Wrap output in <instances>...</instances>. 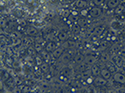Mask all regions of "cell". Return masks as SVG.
Returning <instances> with one entry per match:
<instances>
[{
	"mask_svg": "<svg viewBox=\"0 0 125 93\" xmlns=\"http://www.w3.org/2000/svg\"><path fill=\"white\" fill-rule=\"evenodd\" d=\"M102 9H100L99 7H97V6H95V7L92 8L91 9L88 11V14L90 15V17L92 18H98L99 17V16H101L102 14Z\"/></svg>",
	"mask_w": 125,
	"mask_h": 93,
	"instance_id": "1",
	"label": "cell"
},
{
	"mask_svg": "<svg viewBox=\"0 0 125 93\" xmlns=\"http://www.w3.org/2000/svg\"><path fill=\"white\" fill-rule=\"evenodd\" d=\"M114 80L120 84H125V75L121 72H115L114 74Z\"/></svg>",
	"mask_w": 125,
	"mask_h": 93,
	"instance_id": "2",
	"label": "cell"
},
{
	"mask_svg": "<svg viewBox=\"0 0 125 93\" xmlns=\"http://www.w3.org/2000/svg\"><path fill=\"white\" fill-rule=\"evenodd\" d=\"M94 84L96 86H104L107 84V80L102 76H96L94 79Z\"/></svg>",
	"mask_w": 125,
	"mask_h": 93,
	"instance_id": "3",
	"label": "cell"
},
{
	"mask_svg": "<svg viewBox=\"0 0 125 93\" xmlns=\"http://www.w3.org/2000/svg\"><path fill=\"white\" fill-rule=\"evenodd\" d=\"M121 3L119 0H109L107 2V6L110 9H115L118 5Z\"/></svg>",
	"mask_w": 125,
	"mask_h": 93,
	"instance_id": "4",
	"label": "cell"
},
{
	"mask_svg": "<svg viewBox=\"0 0 125 93\" xmlns=\"http://www.w3.org/2000/svg\"><path fill=\"white\" fill-rule=\"evenodd\" d=\"M104 29H105V26L104 25H99L98 27H96L94 28V32H93V34L95 36H100L101 34L104 33Z\"/></svg>",
	"mask_w": 125,
	"mask_h": 93,
	"instance_id": "5",
	"label": "cell"
},
{
	"mask_svg": "<svg viewBox=\"0 0 125 93\" xmlns=\"http://www.w3.org/2000/svg\"><path fill=\"white\" fill-rule=\"evenodd\" d=\"M100 75H101V76L104 77V79L108 80L111 77V72L108 68H104V69H102L101 72H100Z\"/></svg>",
	"mask_w": 125,
	"mask_h": 93,
	"instance_id": "6",
	"label": "cell"
},
{
	"mask_svg": "<svg viewBox=\"0 0 125 93\" xmlns=\"http://www.w3.org/2000/svg\"><path fill=\"white\" fill-rule=\"evenodd\" d=\"M63 49L61 47H58V48H56L55 50L53 52V53H52V56H53L54 58H56V59H59V57L62 56V54L63 53Z\"/></svg>",
	"mask_w": 125,
	"mask_h": 93,
	"instance_id": "7",
	"label": "cell"
},
{
	"mask_svg": "<svg viewBox=\"0 0 125 93\" xmlns=\"http://www.w3.org/2000/svg\"><path fill=\"white\" fill-rule=\"evenodd\" d=\"M88 65L85 62H82V63H78L77 66H76V69L78 72H85L86 70H88Z\"/></svg>",
	"mask_w": 125,
	"mask_h": 93,
	"instance_id": "8",
	"label": "cell"
},
{
	"mask_svg": "<svg viewBox=\"0 0 125 93\" xmlns=\"http://www.w3.org/2000/svg\"><path fill=\"white\" fill-rule=\"evenodd\" d=\"M84 62H85L88 66H89V65L93 66V65H94V63H95L96 59H95V57H94V56L88 55V56H85V60H84Z\"/></svg>",
	"mask_w": 125,
	"mask_h": 93,
	"instance_id": "9",
	"label": "cell"
},
{
	"mask_svg": "<svg viewBox=\"0 0 125 93\" xmlns=\"http://www.w3.org/2000/svg\"><path fill=\"white\" fill-rule=\"evenodd\" d=\"M56 49V45L53 42H48L47 44H46V46H45V50L47 51L48 52H53L54 50Z\"/></svg>",
	"mask_w": 125,
	"mask_h": 93,
	"instance_id": "10",
	"label": "cell"
},
{
	"mask_svg": "<svg viewBox=\"0 0 125 93\" xmlns=\"http://www.w3.org/2000/svg\"><path fill=\"white\" fill-rule=\"evenodd\" d=\"M73 60L75 61V62L78 64L82 63V62H83L84 60H85V56L81 53H77V54H75V56H74Z\"/></svg>",
	"mask_w": 125,
	"mask_h": 93,
	"instance_id": "11",
	"label": "cell"
},
{
	"mask_svg": "<svg viewBox=\"0 0 125 93\" xmlns=\"http://www.w3.org/2000/svg\"><path fill=\"white\" fill-rule=\"evenodd\" d=\"M100 72H101V70H100V68H99V66H98L95 65V64L92 66L91 72H92V74L95 76V77H96V76H98V75L100 74Z\"/></svg>",
	"mask_w": 125,
	"mask_h": 93,
	"instance_id": "12",
	"label": "cell"
},
{
	"mask_svg": "<svg viewBox=\"0 0 125 93\" xmlns=\"http://www.w3.org/2000/svg\"><path fill=\"white\" fill-rule=\"evenodd\" d=\"M27 34L29 36H31V37H34V36L38 35V30L36 29L35 28H29L27 29Z\"/></svg>",
	"mask_w": 125,
	"mask_h": 93,
	"instance_id": "13",
	"label": "cell"
},
{
	"mask_svg": "<svg viewBox=\"0 0 125 93\" xmlns=\"http://www.w3.org/2000/svg\"><path fill=\"white\" fill-rule=\"evenodd\" d=\"M68 38V34L66 32H61V33H58V39L62 42L67 41Z\"/></svg>",
	"mask_w": 125,
	"mask_h": 93,
	"instance_id": "14",
	"label": "cell"
},
{
	"mask_svg": "<svg viewBox=\"0 0 125 93\" xmlns=\"http://www.w3.org/2000/svg\"><path fill=\"white\" fill-rule=\"evenodd\" d=\"M124 5L122 4V3H121L120 4L114 9V13H115L116 15H120V14L124 12Z\"/></svg>",
	"mask_w": 125,
	"mask_h": 93,
	"instance_id": "15",
	"label": "cell"
},
{
	"mask_svg": "<svg viewBox=\"0 0 125 93\" xmlns=\"http://www.w3.org/2000/svg\"><path fill=\"white\" fill-rule=\"evenodd\" d=\"M75 6L78 9H83V8H85L87 6V2L86 1H82V0H78V1L75 2Z\"/></svg>",
	"mask_w": 125,
	"mask_h": 93,
	"instance_id": "16",
	"label": "cell"
},
{
	"mask_svg": "<svg viewBox=\"0 0 125 93\" xmlns=\"http://www.w3.org/2000/svg\"><path fill=\"white\" fill-rule=\"evenodd\" d=\"M59 59L62 62H68V61L70 60V54L68 52H63L62 54V56L59 57Z\"/></svg>",
	"mask_w": 125,
	"mask_h": 93,
	"instance_id": "17",
	"label": "cell"
},
{
	"mask_svg": "<svg viewBox=\"0 0 125 93\" xmlns=\"http://www.w3.org/2000/svg\"><path fill=\"white\" fill-rule=\"evenodd\" d=\"M9 78H10V75L8 73V72L3 71V72H2V79L4 81V82H7Z\"/></svg>",
	"mask_w": 125,
	"mask_h": 93,
	"instance_id": "18",
	"label": "cell"
},
{
	"mask_svg": "<svg viewBox=\"0 0 125 93\" xmlns=\"http://www.w3.org/2000/svg\"><path fill=\"white\" fill-rule=\"evenodd\" d=\"M40 69L44 73H47V72L49 71V67H48V65L47 63H43L41 66H40Z\"/></svg>",
	"mask_w": 125,
	"mask_h": 93,
	"instance_id": "19",
	"label": "cell"
},
{
	"mask_svg": "<svg viewBox=\"0 0 125 93\" xmlns=\"http://www.w3.org/2000/svg\"><path fill=\"white\" fill-rule=\"evenodd\" d=\"M120 62H121V59L118 56H114L112 57V63L118 65V64H120Z\"/></svg>",
	"mask_w": 125,
	"mask_h": 93,
	"instance_id": "20",
	"label": "cell"
},
{
	"mask_svg": "<svg viewBox=\"0 0 125 93\" xmlns=\"http://www.w3.org/2000/svg\"><path fill=\"white\" fill-rule=\"evenodd\" d=\"M13 14H14V16H16L17 18H22L23 16V13L20 9H17V10H15V11H13Z\"/></svg>",
	"mask_w": 125,
	"mask_h": 93,
	"instance_id": "21",
	"label": "cell"
},
{
	"mask_svg": "<svg viewBox=\"0 0 125 93\" xmlns=\"http://www.w3.org/2000/svg\"><path fill=\"white\" fill-rule=\"evenodd\" d=\"M91 74H92L91 70H86L85 72H82V76H83V77H85L86 79H87V78H88V77H89V76H91Z\"/></svg>",
	"mask_w": 125,
	"mask_h": 93,
	"instance_id": "22",
	"label": "cell"
},
{
	"mask_svg": "<svg viewBox=\"0 0 125 93\" xmlns=\"http://www.w3.org/2000/svg\"><path fill=\"white\" fill-rule=\"evenodd\" d=\"M21 92L23 93H28L29 92V86H27V85H25V86H23V87H21Z\"/></svg>",
	"mask_w": 125,
	"mask_h": 93,
	"instance_id": "23",
	"label": "cell"
},
{
	"mask_svg": "<svg viewBox=\"0 0 125 93\" xmlns=\"http://www.w3.org/2000/svg\"><path fill=\"white\" fill-rule=\"evenodd\" d=\"M21 43V40L19 39V38H17V39H14L13 41V44L14 46H18V45H19V44Z\"/></svg>",
	"mask_w": 125,
	"mask_h": 93,
	"instance_id": "24",
	"label": "cell"
},
{
	"mask_svg": "<svg viewBox=\"0 0 125 93\" xmlns=\"http://www.w3.org/2000/svg\"><path fill=\"white\" fill-rule=\"evenodd\" d=\"M108 70L110 72H115V68H114V66L113 64H108Z\"/></svg>",
	"mask_w": 125,
	"mask_h": 93,
	"instance_id": "25",
	"label": "cell"
},
{
	"mask_svg": "<svg viewBox=\"0 0 125 93\" xmlns=\"http://www.w3.org/2000/svg\"><path fill=\"white\" fill-rule=\"evenodd\" d=\"M86 82L88 84H92L94 83V78H92V76H89L86 79Z\"/></svg>",
	"mask_w": 125,
	"mask_h": 93,
	"instance_id": "26",
	"label": "cell"
},
{
	"mask_svg": "<svg viewBox=\"0 0 125 93\" xmlns=\"http://www.w3.org/2000/svg\"><path fill=\"white\" fill-rule=\"evenodd\" d=\"M80 13H81L83 16H86L87 14H88V10H86V9H83L82 11L80 12Z\"/></svg>",
	"mask_w": 125,
	"mask_h": 93,
	"instance_id": "27",
	"label": "cell"
},
{
	"mask_svg": "<svg viewBox=\"0 0 125 93\" xmlns=\"http://www.w3.org/2000/svg\"><path fill=\"white\" fill-rule=\"evenodd\" d=\"M103 3H104L103 1H94V3L97 5V7H99V5H101Z\"/></svg>",
	"mask_w": 125,
	"mask_h": 93,
	"instance_id": "28",
	"label": "cell"
},
{
	"mask_svg": "<svg viewBox=\"0 0 125 93\" xmlns=\"http://www.w3.org/2000/svg\"><path fill=\"white\" fill-rule=\"evenodd\" d=\"M88 93H97V92L94 89H92V88H89V89H88Z\"/></svg>",
	"mask_w": 125,
	"mask_h": 93,
	"instance_id": "29",
	"label": "cell"
},
{
	"mask_svg": "<svg viewBox=\"0 0 125 93\" xmlns=\"http://www.w3.org/2000/svg\"><path fill=\"white\" fill-rule=\"evenodd\" d=\"M120 53H121V55H122L123 56H125V48H124V49L121 50Z\"/></svg>",
	"mask_w": 125,
	"mask_h": 93,
	"instance_id": "30",
	"label": "cell"
},
{
	"mask_svg": "<svg viewBox=\"0 0 125 93\" xmlns=\"http://www.w3.org/2000/svg\"><path fill=\"white\" fill-rule=\"evenodd\" d=\"M80 93H88V90H85V89H83V90L80 92Z\"/></svg>",
	"mask_w": 125,
	"mask_h": 93,
	"instance_id": "31",
	"label": "cell"
},
{
	"mask_svg": "<svg viewBox=\"0 0 125 93\" xmlns=\"http://www.w3.org/2000/svg\"><path fill=\"white\" fill-rule=\"evenodd\" d=\"M110 93H118V92H117L116 91H114V90H113V91H110Z\"/></svg>",
	"mask_w": 125,
	"mask_h": 93,
	"instance_id": "32",
	"label": "cell"
},
{
	"mask_svg": "<svg viewBox=\"0 0 125 93\" xmlns=\"http://www.w3.org/2000/svg\"><path fill=\"white\" fill-rule=\"evenodd\" d=\"M97 93H98V92H97Z\"/></svg>",
	"mask_w": 125,
	"mask_h": 93,
	"instance_id": "33",
	"label": "cell"
}]
</instances>
